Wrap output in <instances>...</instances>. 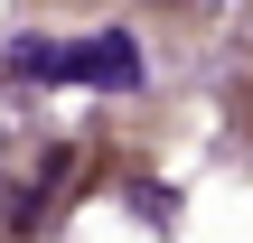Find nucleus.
Wrapping results in <instances>:
<instances>
[{"label": "nucleus", "mask_w": 253, "mask_h": 243, "mask_svg": "<svg viewBox=\"0 0 253 243\" xmlns=\"http://www.w3.org/2000/svg\"><path fill=\"white\" fill-rule=\"evenodd\" d=\"M9 75H66V84H94V94H131L141 84V47L122 28H94V37H66V47L19 37L9 47Z\"/></svg>", "instance_id": "obj_1"}, {"label": "nucleus", "mask_w": 253, "mask_h": 243, "mask_svg": "<svg viewBox=\"0 0 253 243\" xmlns=\"http://www.w3.org/2000/svg\"><path fill=\"white\" fill-rule=\"evenodd\" d=\"M19 140H28V84L0 75V150H19Z\"/></svg>", "instance_id": "obj_2"}, {"label": "nucleus", "mask_w": 253, "mask_h": 243, "mask_svg": "<svg viewBox=\"0 0 253 243\" xmlns=\"http://www.w3.org/2000/svg\"><path fill=\"white\" fill-rule=\"evenodd\" d=\"M160 9H169V19H225L235 0H160Z\"/></svg>", "instance_id": "obj_3"}]
</instances>
